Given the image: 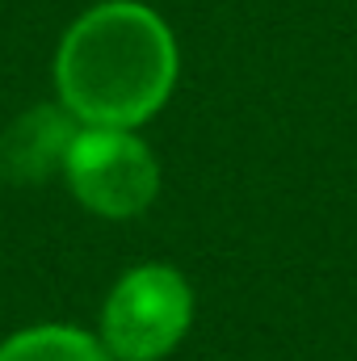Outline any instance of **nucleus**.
Instances as JSON below:
<instances>
[{
	"mask_svg": "<svg viewBox=\"0 0 357 361\" xmlns=\"http://www.w3.org/2000/svg\"><path fill=\"white\" fill-rule=\"evenodd\" d=\"M63 177L76 202L101 219H135L160 193L156 152L131 126H80Z\"/></svg>",
	"mask_w": 357,
	"mask_h": 361,
	"instance_id": "nucleus-3",
	"label": "nucleus"
},
{
	"mask_svg": "<svg viewBox=\"0 0 357 361\" xmlns=\"http://www.w3.org/2000/svg\"><path fill=\"white\" fill-rule=\"evenodd\" d=\"M177 85V42L139 0H105L76 17L55 55L59 101L85 126H143Z\"/></svg>",
	"mask_w": 357,
	"mask_h": 361,
	"instance_id": "nucleus-1",
	"label": "nucleus"
},
{
	"mask_svg": "<svg viewBox=\"0 0 357 361\" xmlns=\"http://www.w3.org/2000/svg\"><path fill=\"white\" fill-rule=\"evenodd\" d=\"M193 324V290L173 265L122 273L101 307V345L114 361H160Z\"/></svg>",
	"mask_w": 357,
	"mask_h": 361,
	"instance_id": "nucleus-2",
	"label": "nucleus"
},
{
	"mask_svg": "<svg viewBox=\"0 0 357 361\" xmlns=\"http://www.w3.org/2000/svg\"><path fill=\"white\" fill-rule=\"evenodd\" d=\"M85 122L68 109V105H38L30 114H21L4 139H0V169L13 180H42L55 169H63L72 139Z\"/></svg>",
	"mask_w": 357,
	"mask_h": 361,
	"instance_id": "nucleus-4",
	"label": "nucleus"
},
{
	"mask_svg": "<svg viewBox=\"0 0 357 361\" xmlns=\"http://www.w3.org/2000/svg\"><path fill=\"white\" fill-rule=\"evenodd\" d=\"M0 361H114L101 336H89L76 324H38L13 332L0 345Z\"/></svg>",
	"mask_w": 357,
	"mask_h": 361,
	"instance_id": "nucleus-5",
	"label": "nucleus"
}]
</instances>
